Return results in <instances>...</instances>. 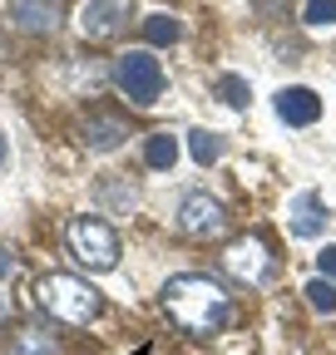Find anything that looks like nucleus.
I'll use <instances>...</instances> for the list:
<instances>
[{"mask_svg":"<svg viewBox=\"0 0 336 355\" xmlns=\"http://www.w3.org/2000/svg\"><path fill=\"white\" fill-rule=\"evenodd\" d=\"M158 306H163V316L174 321L183 336H218L233 321V296L213 277H203V272L168 277L163 291H158Z\"/></svg>","mask_w":336,"mask_h":355,"instance_id":"1","label":"nucleus"},{"mask_svg":"<svg viewBox=\"0 0 336 355\" xmlns=\"http://www.w3.org/2000/svg\"><path fill=\"white\" fill-rule=\"evenodd\" d=\"M35 301L45 306L55 321H65V326H90L99 311H104V296H99L90 282L69 277V272L40 277V282H35Z\"/></svg>","mask_w":336,"mask_h":355,"instance_id":"2","label":"nucleus"},{"mask_svg":"<svg viewBox=\"0 0 336 355\" xmlns=\"http://www.w3.org/2000/svg\"><path fill=\"white\" fill-rule=\"evenodd\" d=\"M65 242H69V257L79 266H90V272H114L119 266V232L109 227L104 217H69L65 227Z\"/></svg>","mask_w":336,"mask_h":355,"instance_id":"3","label":"nucleus"},{"mask_svg":"<svg viewBox=\"0 0 336 355\" xmlns=\"http://www.w3.org/2000/svg\"><path fill=\"white\" fill-rule=\"evenodd\" d=\"M114 89H119V94H129L139 109H149V104L163 99L168 74H163V64H158L149 50H129V55L114 60Z\"/></svg>","mask_w":336,"mask_h":355,"instance_id":"4","label":"nucleus"},{"mask_svg":"<svg viewBox=\"0 0 336 355\" xmlns=\"http://www.w3.org/2000/svg\"><path fill=\"white\" fill-rule=\"evenodd\" d=\"M178 232L183 237H193V242H218L223 232H228V207L213 198V193H188L183 202H178Z\"/></svg>","mask_w":336,"mask_h":355,"instance_id":"5","label":"nucleus"},{"mask_svg":"<svg viewBox=\"0 0 336 355\" xmlns=\"http://www.w3.org/2000/svg\"><path fill=\"white\" fill-rule=\"evenodd\" d=\"M223 266H228L237 282L262 286V282L272 277V252H267V242H262V237H237V242L223 252Z\"/></svg>","mask_w":336,"mask_h":355,"instance_id":"6","label":"nucleus"},{"mask_svg":"<svg viewBox=\"0 0 336 355\" xmlns=\"http://www.w3.org/2000/svg\"><path fill=\"white\" fill-rule=\"evenodd\" d=\"M129 15H134V0H84L79 6V35L84 40H114Z\"/></svg>","mask_w":336,"mask_h":355,"instance_id":"7","label":"nucleus"},{"mask_svg":"<svg viewBox=\"0 0 336 355\" xmlns=\"http://www.w3.org/2000/svg\"><path fill=\"white\" fill-rule=\"evenodd\" d=\"M272 109H277V119L292 123V128H312V123L321 119V99H317V89H307V84H287V89H277Z\"/></svg>","mask_w":336,"mask_h":355,"instance_id":"8","label":"nucleus"},{"mask_svg":"<svg viewBox=\"0 0 336 355\" xmlns=\"http://www.w3.org/2000/svg\"><path fill=\"white\" fill-rule=\"evenodd\" d=\"M287 227L297 232V237H321L326 232V202H321V193H297L287 202Z\"/></svg>","mask_w":336,"mask_h":355,"instance_id":"9","label":"nucleus"},{"mask_svg":"<svg viewBox=\"0 0 336 355\" xmlns=\"http://www.w3.org/2000/svg\"><path fill=\"white\" fill-rule=\"evenodd\" d=\"M124 139H129V128H124L114 114H90L84 119V148L90 153H114Z\"/></svg>","mask_w":336,"mask_h":355,"instance_id":"10","label":"nucleus"},{"mask_svg":"<svg viewBox=\"0 0 336 355\" xmlns=\"http://www.w3.org/2000/svg\"><path fill=\"white\" fill-rule=\"evenodd\" d=\"M10 20H15L20 30H35V35H45V30L60 25L55 0H10Z\"/></svg>","mask_w":336,"mask_h":355,"instance_id":"11","label":"nucleus"},{"mask_svg":"<svg viewBox=\"0 0 336 355\" xmlns=\"http://www.w3.org/2000/svg\"><path fill=\"white\" fill-rule=\"evenodd\" d=\"M6 355H60V345H55V336L45 331V326H20L15 336H10V345H6Z\"/></svg>","mask_w":336,"mask_h":355,"instance_id":"12","label":"nucleus"},{"mask_svg":"<svg viewBox=\"0 0 336 355\" xmlns=\"http://www.w3.org/2000/svg\"><path fill=\"white\" fill-rule=\"evenodd\" d=\"M144 163L153 168V173H168L178 163V139L174 133H149V144H144Z\"/></svg>","mask_w":336,"mask_h":355,"instance_id":"13","label":"nucleus"},{"mask_svg":"<svg viewBox=\"0 0 336 355\" xmlns=\"http://www.w3.org/2000/svg\"><path fill=\"white\" fill-rule=\"evenodd\" d=\"M188 153H193L198 168H213V163L223 158V133H213V128H193V133H188Z\"/></svg>","mask_w":336,"mask_h":355,"instance_id":"14","label":"nucleus"},{"mask_svg":"<svg viewBox=\"0 0 336 355\" xmlns=\"http://www.w3.org/2000/svg\"><path fill=\"white\" fill-rule=\"evenodd\" d=\"M144 40H149V44H178V40H183V25H178L174 15L158 10V15L144 20Z\"/></svg>","mask_w":336,"mask_h":355,"instance_id":"15","label":"nucleus"},{"mask_svg":"<svg viewBox=\"0 0 336 355\" xmlns=\"http://www.w3.org/2000/svg\"><path fill=\"white\" fill-rule=\"evenodd\" d=\"M213 89H218V99H223L228 109H242V104L252 99V84H247V79H237V74H218V84H213Z\"/></svg>","mask_w":336,"mask_h":355,"instance_id":"16","label":"nucleus"},{"mask_svg":"<svg viewBox=\"0 0 336 355\" xmlns=\"http://www.w3.org/2000/svg\"><path fill=\"white\" fill-rule=\"evenodd\" d=\"M307 306L312 311H321V316H331V311H336V282H326V277H317V282H307Z\"/></svg>","mask_w":336,"mask_h":355,"instance_id":"17","label":"nucleus"},{"mask_svg":"<svg viewBox=\"0 0 336 355\" xmlns=\"http://www.w3.org/2000/svg\"><path fill=\"white\" fill-rule=\"evenodd\" d=\"M302 20H307V25H336V0H307V6H302Z\"/></svg>","mask_w":336,"mask_h":355,"instance_id":"18","label":"nucleus"},{"mask_svg":"<svg viewBox=\"0 0 336 355\" xmlns=\"http://www.w3.org/2000/svg\"><path fill=\"white\" fill-rule=\"evenodd\" d=\"M317 266H321V277H326V282H336V242H331V247H321Z\"/></svg>","mask_w":336,"mask_h":355,"instance_id":"19","label":"nucleus"},{"mask_svg":"<svg viewBox=\"0 0 336 355\" xmlns=\"http://www.w3.org/2000/svg\"><path fill=\"white\" fill-rule=\"evenodd\" d=\"M10 272H15V261H10V252H6V247H0V282H6Z\"/></svg>","mask_w":336,"mask_h":355,"instance_id":"20","label":"nucleus"},{"mask_svg":"<svg viewBox=\"0 0 336 355\" xmlns=\"http://www.w3.org/2000/svg\"><path fill=\"white\" fill-rule=\"evenodd\" d=\"M0 168H6V139H0Z\"/></svg>","mask_w":336,"mask_h":355,"instance_id":"21","label":"nucleus"}]
</instances>
